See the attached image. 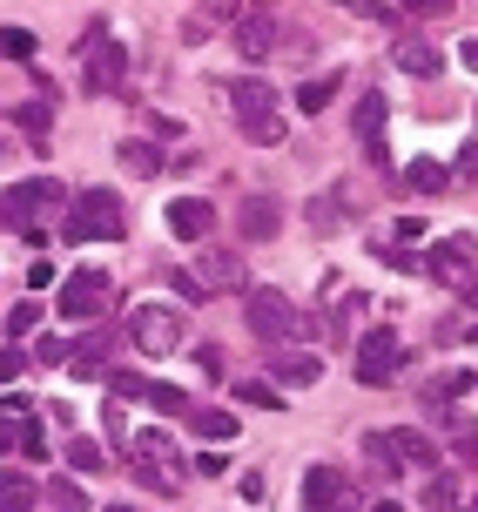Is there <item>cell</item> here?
<instances>
[{
    "instance_id": "obj_1",
    "label": "cell",
    "mask_w": 478,
    "mask_h": 512,
    "mask_svg": "<svg viewBox=\"0 0 478 512\" xmlns=\"http://www.w3.org/2000/svg\"><path fill=\"white\" fill-rule=\"evenodd\" d=\"M61 236L68 243H122L128 236V203L115 189H81L61 209Z\"/></svg>"
},
{
    "instance_id": "obj_2",
    "label": "cell",
    "mask_w": 478,
    "mask_h": 512,
    "mask_svg": "<svg viewBox=\"0 0 478 512\" xmlns=\"http://www.w3.org/2000/svg\"><path fill=\"white\" fill-rule=\"evenodd\" d=\"M243 324H250V337H256V344H270V351L310 331V324H303V310L283 297L277 283H250V290H243Z\"/></svg>"
},
{
    "instance_id": "obj_3",
    "label": "cell",
    "mask_w": 478,
    "mask_h": 512,
    "mask_svg": "<svg viewBox=\"0 0 478 512\" xmlns=\"http://www.w3.org/2000/svg\"><path fill=\"white\" fill-rule=\"evenodd\" d=\"M54 209H68V196H61V182L54 176H27V182H14L7 196H0V230H48V216Z\"/></svg>"
},
{
    "instance_id": "obj_4",
    "label": "cell",
    "mask_w": 478,
    "mask_h": 512,
    "mask_svg": "<svg viewBox=\"0 0 478 512\" xmlns=\"http://www.w3.org/2000/svg\"><path fill=\"white\" fill-rule=\"evenodd\" d=\"M122 337L142 351V358H169L182 344V310H169V304H135L128 310V324H122Z\"/></svg>"
},
{
    "instance_id": "obj_5",
    "label": "cell",
    "mask_w": 478,
    "mask_h": 512,
    "mask_svg": "<svg viewBox=\"0 0 478 512\" xmlns=\"http://www.w3.org/2000/svg\"><path fill=\"white\" fill-rule=\"evenodd\" d=\"M398 364H404V337L398 331H364V337H357V358H351V378L357 384H371V391H378V384L398 378Z\"/></svg>"
},
{
    "instance_id": "obj_6",
    "label": "cell",
    "mask_w": 478,
    "mask_h": 512,
    "mask_svg": "<svg viewBox=\"0 0 478 512\" xmlns=\"http://www.w3.org/2000/svg\"><path fill=\"white\" fill-rule=\"evenodd\" d=\"M0 459H27V465L48 459V432L21 398H7V411H0Z\"/></svg>"
},
{
    "instance_id": "obj_7",
    "label": "cell",
    "mask_w": 478,
    "mask_h": 512,
    "mask_svg": "<svg viewBox=\"0 0 478 512\" xmlns=\"http://www.w3.org/2000/svg\"><path fill=\"white\" fill-rule=\"evenodd\" d=\"M108 297H115V290H108V277H101V270H75V277L54 290V310H61L68 324H95L101 310H108Z\"/></svg>"
},
{
    "instance_id": "obj_8",
    "label": "cell",
    "mask_w": 478,
    "mask_h": 512,
    "mask_svg": "<svg viewBox=\"0 0 478 512\" xmlns=\"http://www.w3.org/2000/svg\"><path fill=\"white\" fill-rule=\"evenodd\" d=\"M384 122H391V102H384L378 88H364L351 108V135H357V149L371 155L378 169H391V149H384Z\"/></svg>"
},
{
    "instance_id": "obj_9",
    "label": "cell",
    "mask_w": 478,
    "mask_h": 512,
    "mask_svg": "<svg viewBox=\"0 0 478 512\" xmlns=\"http://www.w3.org/2000/svg\"><path fill=\"white\" fill-rule=\"evenodd\" d=\"M283 34H290V27H283V14H270V7H256V14H236V54H243V61H270V54L283 48Z\"/></svg>"
},
{
    "instance_id": "obj_10",
    "label": "cell",
    "mask_w": 478,
    "mask_h": 512,
    "mask_svg": "<svg viewBox=\"0 0 478 512\" xmlns=\"http://www.w3.org/2000/svg\"><path fill=\"white\" fill-rule=\"evenodd\" d=\"M189 277L202 283V290H243L250 283V270H243V250H223V243H202L196 270Z\"/></svg>"
},
{
    "instance_id": "obj_11",
    "label": "cell",
    "mask_w": 478,
    "mask_h": 512,
    "mask_svg": "<svg viewBox=\"0 0 478 512\" xmlns=\"http://www.w3.org/2000/svg\"><path fill=\"white\" fill-rule=\"evenodd\" d=\"M297 499H303V512H337V506H351L357 492H351V479H344L337 465H310Z\"/></svg>"
},
{
    "instance_id": "obj_12",
    "label": "cell",
    "mask_w": 478,
    "mask_h": 512,
    "mask_svg": "<svg viewBox=\"0 0 478 512\" xmlns=\"http://www.w3.org/2000/svg\"><path fill=\"white\" fill-rule=\"evenodd\" d=\"M115 351H122V331H108V324H88V331L75 337V351H68V364H75V378H101Z\"/></svg>"
},
{
    "instance_id": "obj_13",
    "label": "cell",
    "mask_w": 478,
    "mask_h": 512,
    "mask_svg": "<svg viewBox=\"0 0 478 512\" xmlns=\"http://www.w3.org/2000/svg\"><path fill=\"white\" fill-rule=\"evenodd\" d=\"M391 68H404L411 81H438V75H445V48H438V41H425V34H398Z\"/></svg>"
},
{
    "instance_id": "obj_14",
    "label": "cell",
    "mask_w": 478,
    "mask_h": 512,
    "mask_svg": "<svg viewBox=\"0 0 478 512\" xmlns=\"http://www.w3.org/2000/svg\"><path fill=\"white\" fill-rule=\"evenodd\" d=\"M236 230H243V243H277L283 236V203L277 196H243V203H236Z\"/></svg>"
},
{
    "instance_id": "obj_15",
    "label": "cell",
    "mask_w": 478,
    "mask_h": 512,
    "mask_svg": "<svg viewBox=\"0 0 478 512\" xmlns=\"http://www.w3.org/2000/svg\"><path fill=\"white\" fill-rule=\"evenodd\" d=\"M169 230H176L182 243H209V230H216V209L202 203V196H176V203H169Z\"/></svg>"
},
{
    "instance_id": "obj_16",
    "label": "cell",
    "mask_w": 478,
    "mask_h": 512,
    "mask_svg": "<svg viewBox=\"0 0 478 512\" xmlns=\"http://www.w3.org/2000/svg\"><path fill=\"white\" fill-rule=\"evenodd\" d=\"M128 459H142V465H162V472H176L182 479V445L162 425H149V432H135V445H128Z\"/></svg>"
},
{
    "instance_id": "obj_17",
    "label": "cell",
    "mask_w": 478,
    "mask_h": 512,
    "mask_svg": "<svg viewBox=\"0 0 478 512\" xmlns=\"http://www.w3.org/2000/svg\"><path fill=\"white\" fill-rule=\"evenodd\" d=\"M229 108H236V122H256V115H277V88L263 75H243L229 88Z\"/></svg>"
},
{
    "instance_id": "obj_18",
    "label": "cell",
    "mask_w": 478,
    "mask_h": 512,
    "mask_svg": "<svg viewBox=\"0 0 478 512\" xmlns=\"http://www.w3.org/2000/svg\"><path fill=\"white\" fill-rule=\"evenodd\" d=\"M472 263H478V243H472V236H445V243H431V256H425L431 277H465Z\"/></svg>"
},
{
    "instance_id": "obj_19",
    "label": "cell",
    "mask_w": 478,
    "mask_h": 512,
    "mask_svg": "<svg viewBox=\"0 0 478 512\" xmlns=\"http://www.w3.org/2000/svg\"><path fill=\"white\" fill-rule=\"evenodd\" d=\"M404 189H411V196H445V189H452V169L431 162V155H411V162H404Z\"/></svg>"
},
{
    "instance_id": "obj_20",
    "label": "cell",
    "mask_w": 478,
    "mask_h": 512,
    "mask_svg": "<svg viewBox=\"0 0 478 512\" xmlns=\"http://www.w3.org/2000/svg\"><path fill=\"white\" fill-rule=\"evenodd\" d=\"M364 465H371L378 479H398L404 472V438L398 432H371L364 438Z\"/></svg>"
},
{
    "instance_id": "obj_21",
    "label": "cell",
    "mask_w": 478,
    "mask_h": 512,
    "mask_svg": "<svg viewBox=\"0 0 478 512\" xmlns=\"http://www.w3.org/2000/svg\"><path fill=\"white\" fill-rule=\"evenodd\" d=\"M324 378V358H317V351H290V344H277V384H317Z\"/></svg>"
},
{
    "instance_id": "obj_22",
    "label": "cell",
    "mask_w": 478,
    "mask_h": 512,
    "mask_svg": "<svg viewBox=\"0 0 478 512\" xmlns=\"http://www.w3.org/2000/svg\"><path fill=\"white\" fill-rule=\"evenodd\" d=\"M472 371H438V378L425 384V391H418V398H425V411H452L458 398H465V391H472Z\"/></svg>"
},
{
    "instance_id": "obj_23",
    "label": "cell",
    "mask_w": 478,
    "mask_h": 512,
    "mask_svg": "<svg viewBox=\"0 0 478 512\" xmlns=\"http://www.w3.org/2000/svg\"><path fill=\"white\" fill-rule=\"evenodd\" d=\"M303 216H310V230H317V236H330L337 223H344V216H351V189H330V196H317V203L303 209Z\"/></svg>"
},
{
    "instance_id": "obj_24",
    "label": "cell",
    "mask_w": 478,
    "mask_h": 512,
    "mask_svg": "<svg viewBox=\"0 0 478 512\" xmlns=\"http://www.w3.org/2000/svg\"><path fill=\"white\" fill-rule=\"evenodd\" d=\"M34 512H88V499H81L75 479H48V486L34 492Z\"/></svg>"
},
{
    "instance_id": "obj_25",
    "label": "cell",
    "mask_w": 478,
    "mask_h": 512,
    "mask_svg": "<svg viewBox=\"0 0 478 512\" xmlns=\"http://www.w3.org/2000/svg\"><path fill=\"white\" fill-rule=\"evenodd\" d=\"M337 88H344V75H310L297 88V115H324V108L337 102Z\"/></svg>"
},
{
    "instance_id": "obj_26",
    "label": "cell",
    "mask_w": 478,
    "mask_h": 512,
    "mask_svg": "<svg viewBox=\"0 0 478 512\" xmlns=\"http://www.w3.org/2000/svg\"><path fill=\"white\" fill-rule=\"evenodd\" d=\"M115 155H122V169H135V176H162V169H169V162H162V149H155V142H142V135H128Z\"/></svg>"
},
{
    "instance_id": "obj_27",
    "label": "cell",
    "mask_w": 478,
    "mask_h": 512,
    "mask_svg": "<svg viewBox=\"0 0 478 512\" xmlns=\"http://www.w3.org/2000/svg\"><path fill=\"white\" fill-rule=\"evenodd\" d=\"M458 499H465V492H458V472H445V465L425 472V506L431 512H458Z\"/></svg>"
},
{
    "instance_id": "obj_28",
    "label": "cell",
    "mask_w": 478,
    "mask_h": 512,
    "mask_svg": "<svg viewBox=\"0 0 478 512\" xmlns=\"http://www.w3.org/2000/svg\"><path fill=\"white\" fill-rule=\"evenodd\" d=\"M34 479L27 472H0V512H34Z\"/></svg>"
},
{
    "instance_id": "obj_29",
    "label": "cell",
    "mask_w": 478,
    "mask_h": 512,
    "mask_svg": "<svg viewBox=\"0 0 478 512\" xmlns=\"http://www.w3.org/2000/svg\"><path fill=\"white\" fill-rule=\"evenodd\" d=\"M189 432L196 438H236V418L229 411H209V405H189Z\"/></svg>"
},
{
    "instance_id": "obj_30",
    "label": "cell",
    "mask_w": 478,
    "mask_h": 512,
    "mask_svg": "<svg viewBox=\"0 0 478 512\" xmlns=\"http://www.w3.org/2000/svg\"><path fill=\"white\" fill-rule=\"evenodd\" d=\"M142 405H155L162 418H189V391H182V384H155L149 378V398H142Z\"/></svg>"
},
{
    "instance_id": "obj_31",
    "label": "cell",
    "mask_w": 478,
    "mask_h": 512,
    "mask_svg": "<svg viewBox=\"0 0 478 512\" xmlns=\"http://www.w3.org/2000/svg\"><path fill=\"white\" fill-rule=\"evenodd\" d=\"M41 41H34V27H0V61H34Z\"/></svg>"
},
{
    "instance_id": "obj_32",
    "label": "cell",
    "mask_w": 478,
    "mask_h": 512,
    "mask_svg": "<svg viewBox=\"0 0 478 512\" xmlns=\"http://www.w3.org/2000/svg\"><path fill=\"white\" fill-rule=\"evenodd\" d=\"M68 465H75V472H81V479H88V472H101V465H108V452H101V445H95V438H68Z\"/></svg>"
},
{
    "instance_id": "obj_33",
    "label": "cell",
    "mask_w": 478,
    "mask_h": 512,
    "mask_svg": "<svg viewBox=\"0 0 478 512\" xmlns=\"http://www.w3.org/2000/svg\"><path fill=\"white\" fill-rule=\"evenodd\" d=\"M236 128H243V135H250L256 149H283V135H290V128H283L277 115H256V122H236Z\"/></svg>"
},
{
    "instance_id": "obj_34",
    "label": "cell",
    "mask_w": 478,
    "mask_h": 512,
    "mask_svg": "<svg viewBox=\"0 0 478 512\" xmlns=\"http://www.w3.org/2000/svg\"><path fill=\"white\" fill-rule=\"evenodd\" d=\"M236 398L256 405V411H283V391H277V384H263V378H243V384H236Z\"/></svg>"
},
{
    "instance_id": "obj_35",
    "label": "cell",
    "mask_w": 478,
    "mask_h": 512,
    "mask_svg": "<svg viewBox=\"0 0 478 512\" xmlns=\"http://www.w3.org/2000/svg\"><path fill=\"white\" fill-rule=\"evenodd\" d=\"M34 324H41V304H34V297H21V304L7 310V337H14V344H27V337H34Z\"/></svg>"
},
{
    "instance_id": "obj_36",
    "label": "cell",
    "mask_w": 478,
    "mask_h": 512,
    "mask_svg": "<svg viewBox=\"0 0 478 512\" xmlns=\"http://www.w3.org/2000/svg\"><path fill=\"white\" fill-rule=\"evenodd\" d=\"M404 438V465H418V472H438V445L425 432H398Z\"/></svg>"
},
{
    "instance_id": "obj_37",
    "label": "cell",
    "mask_w": 478,
    "mask_h": 512,
    "mask_svg": "<svg viewBox=\"0 0 478 512\" xmlns=\"http://www.w3.org/2000/svg\"><path fill=\"white\" fill-rule=\"evenodd\" d=\"M14 122H21L27 128V135H34V149H48V122H54V115H48V102H34V108H14Z\"/></svg>"
},
{
    "instance_id": "obj_38",
    "label": "cell",
    "mask_w": 478,
    "mask_h": 512,
    "mask_svg": "<svg viewBox=\"0 0 478 512\" xmlns=\"http://www.w3.org/2000/svg\"><path fill=\"white\" fill-rule=\"evenodd\" d=\"M128 472H135V486H149V492H176V486H182L176 472H162V465H142V459H128Z\"/></svg>"
},
{
    "instance_id": "obj_39",
    "label": "cell",
    "mask_w": 478,
    "mask_h": 512,
    "mask_svg": "<svg viewBox=\"0 0 478 512\" xmlns=\"http://www.w3.org/2000/svg\"><path fill=\"white\" fill-rule=\"evenodd\" d=\"M68 351H75V337H41V344H34L41 364H68Z\"/></svg>"
},
{
    "instance_id": "obj_40",
    "label": "cell",
    "mask_w": 478,
    "mask_h": 512,
    "mask_svg": "<svg viewBox=\"0 0 478 512\" xmlns=\"http://www.w3.org/2000/svg\"><path fill=\"white\" fill-rule=\"evenodd\" d=\"M452 438H458V459L478 472V425H458V418H452Z\"/></svg>"
},
{
    "instance_id": "obj_41",
    "label": "cell",
    "mask_w": 478,
    "mask_h": 512,
    "mask_svg": "<svg viewBox=\"0 0 478 512\" xmlns=\"http://www.w3.org/2000/svg\"><path fill=\"white\" fill-rule=\"evenodd\" d=\"M21 371H27V351H21V344H7V351H0V384H14Z\"/></svg>"
},
{
    "instance_id": "obj_42",
    "label": "cell",
    "mask_w": 478,
    "mask_h": 512,
    "mask_svg": "<svg viewBox=\"0 0 478 512\" xmlns=\"http://www.w3.org/2000/svg\"><path fill=\"white\" fill-rule=\"evenodd\" d=\"M425 216H398V223H391V236H398V243H425Z\"/></svg>"
},
{
    "instance_id": "obj_43",
    "label": "cell",
    "mask_w": 478,
    "mask_h": 512,
    "mask_svg": "<svg viewBox=\"0 0 478 512\" xmlns=\"http://www.w3.org/2000/svg\"><path fill=\"white\" fill-rule=\"evenodd\" d=\"M452 176L478 182V142H458V162H452Z\"/></svg>"
},
{
    "instance_id": "obj_44",
    "label": "cell",
    "mask_w": 478,
    "mask_h": 512,
    "mask_svg": "<svg viewBox=\"0 0 478 512\" xmlns=\"http://www.w3.org/2000/svg\"><path fill=\"white\" fill-rule=\"evenodd\" d=\"M458 304L478 310V270H465V277H458Z\"/></svg>"
},
{
    "instance_id": "obj_45",
    "label": "cell",
    "mask_w": 478,
    "mask_h": 512,
    "mask_svg": "<svg viewBox=\"0 0 478 512\" xmlns=\"http://www.w3.org/2000/svg\"><path fill=\"white\" fill-rule=\"evenodd\" d=\"M445 7H458V0H404V14H445Z\"/></svg>"
},
{
    "instance_id": "obj_46",
    "label": "cell",
    "mask_w": 478,
    "mask_h": 512,
    "mask_svg": "<svg viewBox=\"0 0 478 512\" xmlns=\"http://www.w3.org/2000/svg\"><path fill=\"white\" fill-rule=\"evenodd\" d=\"M458 61H465V68L478 75V41H458Z\"/></svg>"
},
{
    "instance_id": "obj_47",
    "label": "cell",
    "mask_w": 478,
    "mask_h": 512,
    "mask_svg": "<svg viewBox=\"0 0 478 512\" xmlns=\"http://www.w3.org/2000/svg\"><path fill=\"white\" fill-rule=\"evenodd\" d=\"M371 512H404V506H391V499H378V506H371Z\"/></svg>"
},
{
    "instance_id": "obj_48",
    "label": "cell",
    "mask_w": 478,
    "mask_h": 512,
    "mask_svg": "<svg viewBox=\"0 0 478 512\" xmlns=\"http://www.w3.org/2000/svg\"><path fill=\"white\" fill-rule=\"evenodd\" d=\"M337 512H357V499H351V506H337Z\"/></svg>"
},
{
    "instance_id": "obj_49",
    "label": "cell",
    "mask_w": 478,
    "mask_h": 512,
    "mask_svg": "<svg viewBox=\"0 0 478 512\" xmlns=\"http://www.w3.org/2000/svg\"><path fill=\"white\" fill-rule=\"evenodd\" d=\"M108 512H128V506H108Z\"/></svg>"
}]
</instances>
